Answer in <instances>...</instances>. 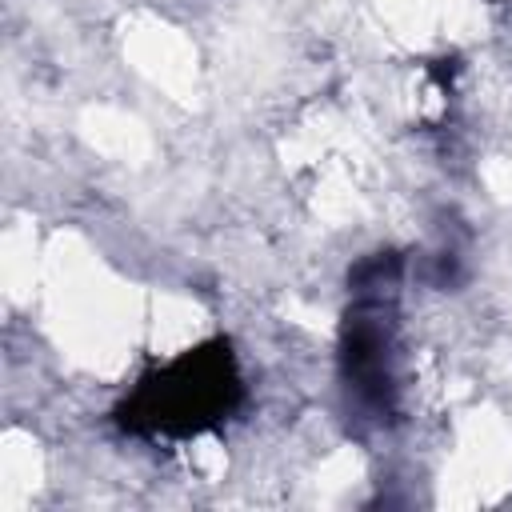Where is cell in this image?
Instances as JSON below:
<instances>
[{
    "mask_svg": "<svg viewBox=\"0 0 512 512\" xmlns=\"http://www.w3.org/2000/svg\"><path fill=\"white\" fill-rule=\"evenodd\" d=\"M400 276V252H372L348 268L336 376L348 416L364 428H388L400 416Z\"/></svg>",
    "mask_w": 512,
    "mask_h": 512,
    "instance_id": "cell-2",
    "label": "cell"
},
{
    "mask_svg": "<svg viewBox=\"0 0 512 512\" xmlns=\"http://www.w3.org/2000/svg\"><path fill=\"white\" fill-rule=\"evenodd\" d=\"M248 400L240 356L228 336H208L164 364H152L108 412L132 440H192L224 428Z\"/></svg>",
    "mask_w": 512,
    "mask_h": 512,
    "instance_id": "cell-1",
    "label": "cell"
}]
</instances>
